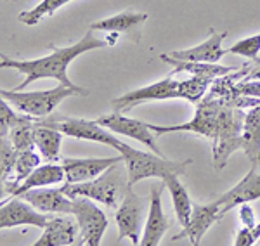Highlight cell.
Masks as SVG:
<instances>
[{
    "instance_id": "cell-1",
    "label": "cell",
    "mask_w": 260,
    "mask_h": 246,
    "mask_svg": "<svg viewBox=\"0 0 260 246\" xmlns=\"http://www.w3.org/2000/svg\"><path fill=\"white\" fill-rule=\"evenodd\" d=\"M106 40H101L98 37H94V30H90L82 37V40H78L77 44H71L68 47H52V54L44 57H37V59H12V57L2 54L0 59V66L2 68L16 69V72L26 75L23 82L19 83V87L16 90H23L30 83L42 80V78H54L59 83L71 89H77V85H73L68 78V66L70 62L78 57L80 54H85L94 49L106 47Z\"/></svg>"
},
{
    "instance_id": "cell-2",
    "label": "cell",
    "mask_w": 260,
    "mask_h": 246,
    "mask_svg": "<svg viewBox=\"0 0 260 246\" xmlns=\"http://www.w3.org/2000/svg\"><path fill=\"white\" fill-rule=\"evenodd\" d=\"M213 83L210 78L203 77H191L189 80L177 82L172 78H163L160 82H154L151 85H146L142 89H136L132 92L121 95V97L115 99L113 110L123 113V111H130L136 106L151 101H167V99H187L191 102H200L203 99L205 92L208 90Z\"/></svg>"
},
{
    "instance_id": "cell-3",
    "label": "cell",
    "mask_w": 260,
    "mask_h": 246,
    "mask_svg": "<svg viewBox=\"0 0 260 246\" xmlns=\"http://www.w3.org/2000/svg\"><path fill=\"white\" fill-rule=\"evenodd\" d=\"M128 187L130 184L127 165H125V161H118V163L111 165L110 168L104 170L103 173L92 179V181L77 182V184L66 182L61 189L71 199L83 196V198L103 203V205L110 208H116L118 206V199L123 198Z\"/></svg>"
},
{
    "instance_id": "cell-4",
    "label": "cell",
    "mask_w": 260,
    "mask_h": 246,
    "mask_svg": "<svg viewBox=\"0 0 260 246\" xmlns=\"http://www.w3.org/2000/svg\"><path fill=\"white\" fill-rule=\"evenodd\" d=\"M116 151L123 156V161H125V165H127L130 187L136 186L142 179L156 177L163 181L169 173L182 175L186 172L187 165L191 163V160H182V161L165 160L161 154H156V153L151 154V153L139 151V149L132 148V146H128L125 143H121Z\"/></svg>"
},
{
    "instance_id": "cell-5",
    "label": "cell",
    "mask_w": 260,
    "mask_h": 246,
    "mask_svg": "<svg viewBox=\"0 0 260 246\" xmlns=\"http://www.w3.org/2000/svg\"><path fill=\"white\" fill-rule=\"evenodd\" d=\"M89 90L77 87L71 89L59 83L50 90H37V92H23V90H2L0 95L18 108L19 113L30 116V118H47L64 99L71 95H87Z\"/></svg>"
},
{
    "instance_id": "cell-6",
    "label": "cell",
    "mask_w": 260,
    "mask_h": 246,
    "mask_svg": "<svg viewBox=\"0 0 260 246\" xmlns=\"http://www.w3.org/2000/svg\"><path fill=\"white\" fill-rule=\"evenodd\" d=\"M220 101L215 99H205L203 102L198 104L196 108V115L191 122L182 123V125H174V127H160V125H151V130L158 135L163 133H172V132H194L200 135H205L215 143L219 137V128H220V111H222Z\"/></svg>"
},
{
    "instance_id": "cell-7",
    "label": "cell",
    "mask_w": 260,
    "mask_h": 246,
    "mask_svg": "<svg viewBox=\"0 0 260 246\" xmlns=\"http://www.w3.org/2000/svg\"><path fill=\"white\" fill-rule=\"evenodd\" d=\"M42 123L56 128V130L62 132L68 137H75V139H82V140H92V143L110 146L113 149H118L121 144V140L116 139V137L113 135V132L108 130L106 127L98 123V120L68 118V116H62V118L42 120Z\"/></svg>"
},
{
    "instance_id": "cell-8",
    "label": "cell",
    "mask_w": 260,
    "mask_h": 246,
    "mask_svg": "<svg viewBox=\"0 0 260 246\" xmlns=\"http://www.w3.org/2000/svg\"><path fill=\"white\" fill-rule=\"evenodd\" d=\"M73 215L77 217L78 234H80L78 244L99 246L110 224L104 212L92 199L78 196L73 199Z\"/></svg>"
},
{
    "instance_id": "cell-9",
    "label": "cell",
    "mask_w": 260,
    "mask_h": 246,
    "mask_svg": "<svg viewBox=\"0 0 260 246\" xmlns=\"http://www.w3.org/2000/svg\"><path fill=\"white\" fill-rule=\"evenodd\" d=\"M142 217H144V199L134 193L132 187H128L116 212L118 241L128 237L134 244H141Z\"/></svg>"
},
{
    "instance_id": "cell-10",
    "label": "cell",
    "mask_w": 260,
    "mask_h": 246,
    "mask_svg": "<svg viewBox=\"0 0 260 246\" xmlns=\"http://www.w3.org/2000/svg\"><path fill=\"white\" fill-rule=\"evenodd\" d=\"M98 123H101L103 127H106L108 130L113 133H120V135L130 137L134 140H139L141 144H146L153 153L161 154L160 148L156 144V137H154V132L151 130L149 123H144L141 120L136 118H128V116H123L118 111L111 115H104L99 116Z\"/></svg>"
},
{
    "instance_id": "cell-11",
    "label": "cell",
    "mask_w": 260,
    "mask_h": 246,
    "mask_svg": "<svg viewBox=\"0 0 260 246\" xmlns=\"http://www.w3.org/2000/svg\"><path fill=\"white\" fill-rule=\"evenodd\" d=\"M49 222V217L44 212H39L35 206L24 201L19 196H12L7 203H2L0 208V229H12L19 226H33L44 229Z\"/></svg>"
},
{
    "instance_id": "cell-12",
    "label": "cell",
    "mask_w": 260,
    "mask_h": 246,
    "mask_svg": "<svg viewBox=\"0 0 260 246\" xmlns=\"http://www.w3.org/2000/svg\"><path fill=\"white\" fill-rule=\"evenodd\" d=\"M220 219H222L220 206L217 205L215 201L207 203V205L192 203V214H191L189 224H187L186 227H182V231H180L179 234L174 236L172 243L187 237L192 246H198L201 237L205 236V232H207L215 222H219Z\"/></svg>"
},
{
    "instance_id": "cell-13",
    "label": "cell",
    "mask_w": 260,
    "mask_h": 246,
    "mask_svg": "<svg viewBox=\"0 0 260 246\" xmlns=\"http://www.w3.org/2000/svg\"><path fill=\"white\" fill-rule=\"evenodd\" d=\"M118 161H123L121 154L111 158H64L61 165L66 173V182L77 184V182L92 181Z\"/></svg>"
},
{
    "instance_id": "cell-14",
    "label": "cell",
    "mask_w": 260,
    "mask_h": 246,
    "mask_svg": "<svg viewBox=\"0 0 260 246\" xmlns=\"http://www.w3.org/2000/svg\"><path fill=\"white\" fill-rule=\"evenodd\" d=\"M260 198V173L257 172V166H251V170L243 177V181L238 182L233 189L215 199V203L220 206V214L224 217L233 208L243 205V203H250Z\"/></svg>"
},
{
    "instance_id": "cell-15",
    "label": "cell",
    "mask_w": 260,
    "mask_h": 246,
    "mask_svg": "<svg viewBox=\"0 0 260 246\" xmlns=\"http://www.w3.org/2000/svg\"><path fill=\"white\" fill-rule=\"evenodd\" d=\"M163 186H151L149 193V212H148V220H146V227L141 237V246H158L161 241L163 234L169 229V220H167L165 214H163L161 206V193Z\"/></svg>"
},
{
    "instance_id": "cell-16",
    "label": "cell",
    "mask_w": 260,
    "mask_h": 246,
    "mask_svg": "<svg viewBox=\"0 0 260 246\" xmlns=\"http://www.w3.org/2000/svg\"><path fill=\"white\" fill-rule=\"evenodd\" d=\"M24 201L33 205L44 214H73V199L62 193V189H49V187H35L19 194Z\"/></svg>"
},
{
    "instance_id": "cell-17",
    "label": "cell",
    "mask_w": 260,
    "mask_h": 246,
    "mask_svg": "<svg viewBox=\"0 0 260 246\" xmlns=\"http://www.w3.org/2000/svg\"><path fill=\"white\" fill-rule=\"evenodd\" d=\"M228 37V31L210 30V37L200 45L182 51H172L169 56L179 61H192V62H217L220 57L228 54V49L222 47V42Z\"/></svg>"
},
{
    "instance_id": "cell-18",
    "label": "cell",
    "mask_w": 260,
    "mask_h": 246,
    "mask_svg": "<svg viewBox=\"0 0 260 246\" xmlns=\"http://www.w3.org/2000/svg\"><path fill=\"white\" fill-rule=\"evenodd\" d=\"M77 226L70 217H54L49 219L47 226L44 227L40 239L35 246H68L77 241Z\"/></svg>"
},
{
    "instance_id": "cell-19",
    "label": "cell",
    "mask_w": 260,
    "mask_h": 246,
    "mask_svg": "<svg viewBox=\"0 0 260 246\" xmlns=\"http://www.w3.org/2000/svg\"><path fill=\"white\" fill-rule=\"evenodd\" d=\"M241 137V149L246 153L251 166H257L260 163V104H255L243 118Z\"/></svg>"
},
{
    "instance_id": "cell-20",
    "label": "cell",
    "mask_w": 260,
    "mask_h": 246,
    "mask_svg": "<svg viewBox=\"0 0 260 246\" xmlns=\"http://www.w3.org/2000/svg\"><path fill=\"white\" fill-rule=\"evenodd\" d=\"M66 181V173L62 165H56L52 161H49L47 165H39L33 172L24 179L23 182L18 186V189L14 191L12 196H19L35 187H49L54 184H61Z\"/></svg>"
},
{
    "instance_id": "cell-21",
    "label": "cell",
    "mask_w": 260,
    "mask_h": 246,
    "mask_svg": "<svg viewBox=\"0 0 260 246\" xmlns=\"http://www.w3.org/2000/svg\"><path fill=\"white\" fill-rule=\"evenodd\" d=\"M161 61L169 62L174 68V73H189L191 77H203L210 78V80H217L220 77L231 75L236 72V68H229V66H219L217 62H192V61H179L170 57L169 54H161Z\"/></svg>"
},
{
    "instance_id": "cell-22",
    "label": "cell",
    "mask_w": 260,
    "mask_h": 246,
    "mask_svg": "<svg viewBox=\"0 0 260 246\" xmlns=\"http://www.w3.org/2000/svg\"><path fill=\"white\" fill-rule=\"evenodd\" d=\"M148 19L146 12H120L111 18L95 21L90 24V30H99V31H108V33H132L139 30L141 24Z\"/></svg>"
},
{
    "instance_id": "cell-23",
    "label": "cell",
    "mask_w": 260,
    "mask_h": 246,
    "mask_svg": "<svg viewBox=\"0 0 260 246\" xmlns=\"http://www.w3.org/2000/svg\"><path fill=\"white\" fill-rule=\"evenodd\" d=\"M163 184L169 189L172 196V205H174L175 217H177L179 224L182 227H186L189 224L191 214H192V201L187 194V189L182 186V182H179V175L169 173L163 179Z\"/></svg>"
},
{
    "instance_id": "cell-24",
    "label": "cell",
    "mask_w": 260,
    "mask_h": 246,
    "mask_svg": "<svg viewBox=\"0 0 260 246\" xmlns=\"http://www.w3.org/2000/svg\"><path fill=\"white\" fill-rule=\"evenodd\" d=\"M33 135H35V146L39 148L40 154L45 160L47 161L59 160L61 143L64 133L42 122H37L35 127H33Z\"/></svg>"
},
{
    "instance_id": "cell-25",
    "label": "cell",
    "mask_w": 260,
    "mask_h": 246,
    "mask_svg": "<svg viewBox=\"0 0 260 246\" xmlns=\"http://www.w3.org/2000/svg\"><path fill=\"white\" fill-rule=\"evenodd\" d=\"M33 118L26 115H21V118L12 125V128L7 133L9 140L12 143L18 151H24V149H33L35 146V135H33V127L35 122H31Z\"/></svg>"
},
{
    "instance_id": "cell-26",
    "label": "cell",
    "mask_w": 260,
    "mask_h": 246,
    "mask_svg": "<svg viewBox=\"0 0 260 246\" xmlns=\"http://www.w3.org/2000/svg\"><path fill=\"white\" fill-rule=\"evenodd\" d=\"M64 4H68V0H42L39 6H35L30 11L19 12L18 19L26 26H35L39 24L42 19L47 18V16H52L59 7H62Z\"/></svg>"
},
{
    "instance_id": "cell-27",
    "label": "cell",
    "mask_w": 260,
    "mask_h": 246,
    "mask_svg": "<svg viewBox=\"0 0 260 246\" xmlns=\"http://www.w3.org/2000/svg\"><path fill=\"white\" fill-rule=\"evenodd\" d=\"M18 153L19 151L12 146L9 137H0V173H2V182L9 179L11 172H14Z\"/></svg>"
},
{
    "instance_id": "cell-28",
    "label": "cell",
    "mask_w": 260,
    "mask_h": 246,
    "mask_svg": "<svg viewBox=\"0 0 260 246\" xmlns=\"http://www.w3.org/2000/svg\"><path fill=\"white\" fill-rule=\"evenodd\" d=\"M260 52V33L258 35L248 37V39L238 40L236 44H233L228 49V54H236L241 57H248V59H257Z\"/></svg>"
},
{
    "instance_id": "cell-29",
    "label": "cell",
    "mask_w": 260,
    "mask_h": 246,
    "mask_svg": "<svg viewBox=\"0 0 260 246\" xmlns=\"http://www.w3.org/2000/svg\"><path fill=\"white\" fill-rule=\"evenodd\" d=\"M21 115L14 113V111L7 106L6 99H2V102H0V137H7V133H9V130L12 128V125L21 118Z\"/></svg>"
},
{
    "instance_id": "cell-30",
    "label": "cell",
    "mask_w": 260,
    "mask_h": 246,
    "mask_svg": "<svg viewBox=\"0 0 260 246\" xmlns=\"http://www.w3.org/2000/svg\"><path fill=\"white\" fill-rule=\"evenodd\" d=\"M234 90L238 94H245V95H253V97H260V80L257 82H245V83H238L234 85Z\"/></svg>"
},
{
    "instance_id": "cell-31",
    "label": "cell",
    "mask_w": 260,
    "mask_h": 246,
    "mask_svg": "<svg viewBox=\"0 0 260 246\" xmlns=\"http://www.w3.org/2000/svg\"><path fill=\"white\" fill-rule=\"evenodd\" d=\"M255 243H257V241H255V237H253L251 227H248V226L240 229V232L236 234V239H234V244L236 246H251Z\"/></svg>"
},
{
    "instance_id": "cell-32",
    "label": "cell",
    "mask_w": 260,
    "mask_h": 246,
    "mask_svg": "<svg viewBox=\"0 0 260 246\" xmlns=\"http://www.w3.org/2000/svg\"><path fill=\"white\" fill-rule=\"evenodd\" d=\"M238 208H240L241 222L245 224V226H248V227H253L255 224H257V220H255V214H253V210L250 208L248 203H243V205H240Z\"/></svg>"
},
{
    "instance_id": "cell-33",
    "label": "cell",
    "mask_w": 260,
    "mask_h": 246,
    "mask_svg": "<svg viewBox=\"0 0 260 246\" xmlns=\"http://www.w3.org/2000/svg\"><path fill=\"white\" fill-rule=\"evenodd\" d=\"M255 64L253 66H248V75H246V78L248 80H260V59L257 57V59H253Z\"/></svg>"
},
{
    "instance_id": "cell-34",
    "label": "cell",
    "mask_w": 260,
    "mask_h": 246,
    "mask_svg": "<svg viewBox=\"0 0 260 246\" xmlns=\"http://www.w3.org/2000/svg\"><path fill=\"white\" fill-rule=\"evenodd\" d=\"M68 2H71V0H68Z\"/></svg>"
}]
</instances>
